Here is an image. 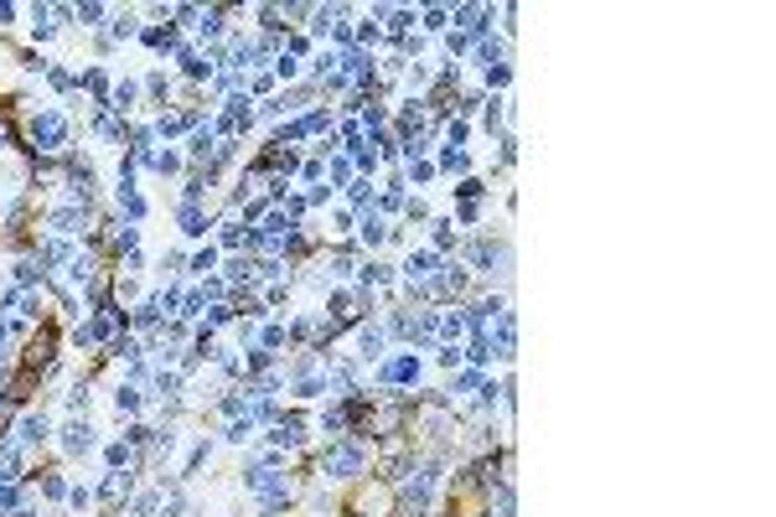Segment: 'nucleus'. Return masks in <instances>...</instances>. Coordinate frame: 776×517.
<instances>
[{"label":"nucleus","instance_id":"obj_7","mask_svg":"<svg viewBox=\"0 0 776 517\" xmlns=\"http://www.w3.org/2000/svg\"><path fill=\"white\" fill-rule=\"evenodd\" d=\"M47 434H52L47 414H26V419H21V440H26V445H42Z\"/></svg>","mask_w":776,"mask_h":517},{"label":"nucleus","instance_id":"obj_9","mask_svg":"<svg viewBox=\"0 0 776 517\" xmlns=\"http://www.w3.org/2000/svg\"><path fill=\"white\" fill-rule=\"evenodd\" d=\"M181 233H192V238H197V233H207V212L197 207V202L181 207Z\"/></svg>","mask_w":776,"mask_h":517},{"label":"nucleus","instance_id":"obj_18","mask_svg":"<svg viewBox=\"0 0 776 517\" xmlns=\"http://www.w3.org/2000/svg\"><path fill=\"white\" fill-rule=\"evenodd\" d=\"M36 274H42V269H36V259H21V264H16V280H21V285H36Z\"/></svg>","mask_w":776,"mask_h":517},{"label":"nucleus","instance_id":"obj_25","mask_svg":"<svg viewBox=\"0 0 776 517\" xmlns=\"http://www.w3.org/2000/svg\"><path fill=\"white\" fill-rule=\"evenodd\" d=\"M109 466H129V445H109Z\"/></svg>","mask_w":776,"mask_h":517},{"label":"nucleus","instance_id":"obj_2","mask_svg":"<svg viewBox=\"0 0 776 517\" xmlns=\"http://www.w3.org/2000/svg\"><path fill=\"white\" fill-rule=\"evenodd\" d=\"M430 492H435V466H419L409 481H404V507H409V517H425Z\"/></svg>","mask_w":776,"mask_h":517},{"label":"nucleus","instance_id":"obj_19","mask_svg":"<svg viewBox=\"0 0 776 517\" xmlns=\"http://www.w3.org/2000/svg\"><path fill=\"white\" fill-rule=\"evenodd\" d=\"M197 26H202V36H218V31H223V10H207Z\"/></svg>","mask_w":776,"mask_h":517},{"label":"nucleus","instance_id":"obj_23","mask_svg":"<svg viewBox=\"0 0 776 517\" xmlns=\"http://www.w3.org/2000/svg\"><path fill=\"white\" fill-rule=\"evenodd\" d=\"M192 269H202V274H207V269H218V254H213V248H202V254L192 259Z\"/></svg>","mask_w":776,"mask_h":517},{"label":"nucleus","instance_id":"obj_14","mask_svg":"<svg viewBox=\"0 0 776 517\" xmlns=\"http://www.w3.org/2000/svg\"><path fill=\"white\" fill-rule=\"evenodd\" d=\"M187 150H192V161H207V150H213V135H207V129H197Z\"/></svg>","mask_w":776,"mask_h":517},{"label":"nucleus","instance_id":"obj_15","mask_svg":"<svg viewBox=\"0 0 776 517\" xmlns=\"http://www.w3.org/2000/svg\"><path fill=\"white\" fill-rule=\"evenodd\" d=\"M248 434H254V419H233L228 424V434H223V440H233V445H244Z\"/></svg>","mask_w":776,"mask_h":517},{"label":"nucleus","instance_id":"obj_11","mask_svg":"<svg viewBox=\"0 0 776 517\" xmlns=\"http://www.w3.org/2000/svg\"><path fill=\"white\" fill-rule=\"evenodd\" d=\"M68 280H73V285H88V280H94V259H88V254L68 259Z\"/></svg>","mask_w":776,"mask_h":517},{"label":"nucleus","instance_id":"obj_17","mask_svg":"<svg viewBox=\"0 0 776 517\" xmlns=\"http://www.w3.org/2000/svg\"><path fill=\"white\" fill-rule=\"evenodd\" d=\"M362 238H367V243H383V238H388L383 218H367V222H362Z\"/></svg>","mask_w":776,"mask_h":517},{"label":"nucleus","instance_id":"obj_20","mask_svg":"<svg viewBox=\"0 0 776 517\" xmlns=\"http://www.w3.org/2000/svg\"><path fill=\"white\" fill-rule=\"evenodd\" d=\"M129 104H135V83H120L114 88V109H129Z\"/></svg>","mask_w":776,"mask_h":517},{"label":"nucleus","instance_id":"obj_8","mask_svg":"<svg viewBox=\"0 0 776 517\" xmlns=\"http://www.w3.org/2000/svg\"><path fill=\"white\" fill-rule=\"evenodd\" d=\"M300 440H306V424H300V419H280V424H274V445H300Z\"/></svg>","mask_w":776,"mask_h":517},{"label":"nucleus","instance_id":"obj_5","mask_svg":"<svg viewBox=\"0 0 776 517\" xmlns=\"http://www.w3.org/2000/svg\"><path fill=\"white\" fill-rule=\"evenodd\" d=\"M62 450H68V455H83V450H94V430H88L83 419H73L68 430H62Z\"/></svg>","mask_w":776,"mask_h":517},{"label":"nucleus","instance_id":"obj_27","mask_svg":"<svg viewBox=\"0 0 776 517\" xmlns=\"http://www.w3.org/2000/svg\"><path fill=\"white\" fill-rule=\"evenodd\" d=\"M6 140H10V135H6V125H0V150H6Z\"/></svg>","mask_w":776,"mask_h":517},{"label":"nucleus","instance_id":"obj_10","mask_svg":"<svg viewBox=\"0 0 776 517\" xmlns=\"http://www.w3.org/2000/svg\"><path fill=\"white\" fill-rule=\"evenodd\" d=\"M78 222H83V207H57L52 212V228L57 233H78Z\"/></svg>","mask_w":776,"mask_h":517},{"label":"nucleus","instance_id":"obj_24","mask_svg":"<svg viewBox=\"0 0 776 517\" xmlns=\"http://www.w3.org/2000/svg\"><path fill=\"white\" fill-rule=\"evenodd\" d=\"M114 36H135V16H114Z\"/></svg>","mask_w":776,"mask_h":517},{"label":"nucleus","instance_id":"obj_21","mask_svg":"<svg viewBox=\"0 0 776 517\" xmlns=\"http://www.w3.org/2000/svg\"><path fill=\"white\" fill-rule=\"evenodd\" d=\"M73 16H78V21H83V26H99V16H104V6H78V10H73Z\"/></svg>","mask_w":776,"mask_h":517},{"label":"nucleus","instance_id":"obj_4","mask_svg":"<svg viewBox=\"0 0 776 517\" xmlns=\"http://www.w3.org/2000/svg\"><path fill=\"white\" fill-rule=\"evenodd\" d=\"M31 140H36V150H57V145L68 140V119H62L57 109L36 114V125H31Z\"/></svg>","mask_w":776,"mask_h":517},{"label":"nucleus","instance_id":"obj_13","mask_svg":"<svg viewBox=\"0 0 776 517\" xmlns=\"http://www.w3.org/2000/svg\"><path fill=\"white\" fill-rule=\"evenodd\" d=\"M114 409H120V414H135V409H140V393H135V388L125 383V388L114 393Z\"/></svg>","mask_w":776,"mask_h":517},{"label":"nucleus","instance_id":"obj_16","mask_svg":"<svg viewBox=\"0 0 776 517\" xmlns=\"http://www.w3.org/2000/svg\"><path fill=\"white\" fill-rule=\"evenodd\" d=\"M99 492H104V497H109V502H114V497H125V492H129V476H120V471H114V476H109V481H104V486H99Z\"/></svg>","mask_w":776,"mask_h":517},{"label":"nucleus","instance_id":"obj_22","mask_svg":"<svg viewBox=\"0 0 776 517\" xmlns=\"http://www.w3.org/2000/svg\"><path fill=\"white\" fill-rule=\"evenodd\" d=\"M440 331H445V337H461V331H466V316H445Z\"/></svg>","mask_w":776,"mask_h":517},{"label":"nucleus","instance_id":"obj_12","mask_svg":"<svg viewBox=\"0 0 776 517\" xmlns=\"http://www.w3.org/2000/svg\"><path fill=\"white\" fill-rule=\"evenodd\" d=\"M362 357H367V362H378V357H383V331H373V326L362 331Z\"/></svg>","mask_w":776,"mask_h":517},{"label":"nucleus","instance_id":"obj_6","mask_svg":"<svg viewBox=\"0 0 776 517\" xmlns=\"http://www.w3.org/2000/svg\"><path fill=\"white\" fill-rule=\"evenodd\" d=\"M409 378H419V357H393L383 367V383H409Z\"/></svg>","mask_w":776,"mask_h":517},{"label":"nucleus","instance_id":"obj_1","mask_svg":"<svg viewBox=\"0 0 776 517\" xmlns=\"http://www.w3.org/2000/svg\"><path fill=\"white\" fill-rule=\"evenodd\" d=\"M244 486H248V492H254L259 502H269V507H274V502H285V497H290V481H285L280 471H269V466L248 471V476H244Z\"/></svg>","mask_w":776,"mask_h":517},{"label":"nucleus","instance_id":"obj_26","mask_svg":"<svg viewBox=\"0 0 776 517\" xmlns=\"http://www.w3.org/2000/svg\"><path fill=\"white\" fill-rule=\"evenodd\" d=\"M409 21H414L409 10H393V16H388V26H393V31H409Z\"/></svg>","mask_w":776,"mask_h":517},{"label":"nucleus","instance_id":"obj_3","mask_svg":"<svg viewBox=\"0 0 776 517\" xmlns=\"http://www.w3.org/2000/svg\"><path fill=\"white\" fill-rule=\"evenodd\" d=\"M326 476H337V481L362 476V445H358V440H341L332 455H326Z\"/></svg>","mask_w":776,"mask_h":517}]
</instances>
